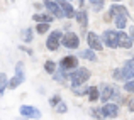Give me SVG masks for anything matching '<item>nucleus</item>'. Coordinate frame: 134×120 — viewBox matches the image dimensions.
Here are the masks:
<instances>
[{
	"instance_id": "1",
	"label": "nucleus",
	"mask_w": 134,
	"mask_h": 120,
	"mask_svg": "<svg viewBox=\"0 0 134 120\" xmlns=\"http://www.w3.org/2000/svg\"><path fill=\"white\" fill-rule=\"evenodd\" d=\"M109 15L112 17V20H114L115 27H117L119 31L124 29L126 26H127V19H129V12L127 9H126L124 5H121V3H114V5L109 9Z\"/></svg>"
},
{
	"instance_id": "2",
	"label": "nucleus",
	"mask_w": 134,
	"mask_h": 120,
	"mask_svg": "<svg viewBox=\"0 0 134 120\" xmlns=\"http://www.w3.org/2000/svg\"><path fill=\"white\" fill-rule=\"evenodd\" d=\"M90 69L87 68H82V66H78V68L75 69V71H71V75H70V80H71V85L73 86H78V85H83L85 81H88L90 78Z\"/></svg>"
},
{
	"instance_id": "3",
	"label": "nucleus",
	"mask_w": 134,
	"mask_h": 120,
	"mask_svg": "<svg viewBox=\"0 0 134 120\" xmlns=\"http://www.w3.org/2000/svg\"><path fill=\"white\" fill-rule=\"evenodd\" d=\"M24 80H26V75H24V63L19 61V63L15 64V76L7 81V88H10V90H15L19 85L24 83Z\"/></svg>"
},
{
	"instance_id": "4",
	"label": "nucleus",
	"mask_w": 134,
	"mask_h": 120,
	"mask_svg": "<svg viewBox=\"0 0 134 120\" xmlns=\"http://www.w3.org/2000/svg\"><path fill=\"white\" fill-rule=\"evenodd\" d=\"M100 39H102V44H105L107 47H110V49L119 47V44H117L119 32H117V31H114V29H107V31H104V34H102Z\"/></svg>"
},
{
	"instance_id": "5",
	"label": "nucleus",
	"mask_w": 134,
	"mask_h": 120,
	"mask_svg": "<svg viewBox=\"0 0 134 120\" xmlns=\"http://www.w3.org/2000/svg\"><path fill=\"white\" fill-rule=\"evenodd\" d=\"M61 44L65 46V47H68V49H78V46H80L78 34H75L73 31L65 32V34H63V37H61Z\"/></svg>"
},
{
	"instance_id": "6",
	"label": "nucleus",
	"mask_w": 134,
	"mask_h": 120,
	"mask_svg": "<svg viewBox=\"0 0 134 120\" xmlns=\"http://www.w3.org/2000/svg\"><path fill=\"white\" fill-rule=\"evenodd\" d=\"M61 37H63V31H53L51 34H49L48 41H46V47L49 49V51H58V47L61 46Z\"/></svg>"
},
{
	"instance_id": "7",
	"label": "nucleus",
	"mask_w": 134,
	"mask_h": 120,
	"mask_svg": "<svg viewBox=\"0 0 134 120\" xmlns=\"http://www.w3.org/2000/svg\"><path fill=\"white\" fill-rule=\"evenodd\" d=\"M43 5H44V9L48 10L53 17H54V19H65L63 10H61V7H59L58 2H54V0H44Z\"/></svg>"
},
{
	"instance_id": "8",
	"label": "nucleus",
	"mask_w": 134,
	"mask_h": 120,
	"mask_svg": "<svg viewBox=\"0 0 134 120\" xmlns=\"http://www.w3.org/2000/svg\"><path fill=\"white\" fill-rule=\"evenodd\" d=\"M59 68L65 69V71H73V69L78 68V58L76 56H65V58L59 61Z\"/></svg>"
},
{
	"instance_id": "9",
	"label": "nucleus",
	"mask_w": 134,
	"mask_h": 120,
	"mask_svg": "<svg viewBox=\"0 0 134 120\" xmlns=\"http://www.w3.org/2000/svg\"><path fill=\"white\" fill-rule=\"evenodd\" d=\"M100 112H102V117L104 118H115L119 115V107L115 103H104Z\"/></svg>"
},
{
	"instance_id": "10",
	"label": "nucleus",
	"mask_w": 134,
	"mask_h": 120,
	"mask_svg": "<svg viewBox=\"0 0 134 120\" xmlns=\"http://www.w3.org/2000/svg\"><path fill=\"white\" fill-rule=\"evenodd\" d=\"M87 42H88V47L93 49V51H102L104 49L102 39L95 32H87Z\"/></svg>"
},
{
	"instance_id": "11",
	"label": "nucleus",
	"mask_w": 134,
	"mask_h": 120,
	"mask_svg": "<svg viewBox=\"0 0 134 120\" xmlns=\"http://www.w3.org/2000/svg\"><path fill=\"white\" fill-rule=\"evenodd\" d=\"M19 112L22 117H27V118H41V112L36 107H31V105H22Z\"/></svg>"
},
{
	"instance_id": "12",
	"label": "nucleus",
	"mask_w": 134,
	"mask_h": 120,
	"mask_svg": "<svg viewBox=\"0 0 134 120\" xmlns=\"http://www.w3.org/2000/svg\"><path fill=\"white\" fill-rule=\"evenodd\" d=\"M59 7H61V10H63V15H65V19H75V14H76V10L73 9V5L68 2V0H59Z\"/></svg>"
},
{
	"instance_id": "13",
	"label": "nucleus",
	"mask_w": 134,
	"mask_h": 120,
	"mask_svg": "<svg viewBox=\"0 0 134 120\" xmlns=\"http://www.w3.org/2000/svg\"><path fill=\"white\" fill-rule=\"evenodd\" d=\"M98 91H100V98H98V100H102L104 103H107V101H110V98H112V91H114V85L102 83V88H100Z\"/></svg>"
},
{
	"instance_id": "14",
	"label": "nucleus",
	"mask_w": 134,
	"mask_h": 120,
	"mask_svg": "<svg viewBox=\"0 0 134 120\" xmlns=\"http://www.w3.org/2000/svg\"><path fill=\"white\" fill-rule=\"evenodd\" d=\"M75 19L78 22V26L82 27V31H87V27H88V14H87V10H78L75 14Z\"/></svg>"
},
{
	"instance_id": "15",
	"label": "nucleus",
	"mask_w": 134,
	"mask_h": 120,
	"mask_svg": "<svg viewBox=\"0 0 134 120\" xmlns=\"http://www.w3.org/2000/svg\"><path fill=\"white\" fill-rule=\"evenodd\" d=\"M117 44H119V47L131 49L132 46H134V42H132V39H131V37H129V34H126V32H119V39H117Z\"/></svg>"
},
{
	"instance_id": "16",
	"label": "nucleus",
	"mask_w": 134,
	"mask_h": 120,
	"mask_svg": "<svg viewBox=\"0 0 134 120\" xmlns=\"http://www.w3.org/2000/svg\"><path fill=\"white\" fill-rule=\"evenodd\" d=\"M53 78H54L56 81H59L61 85H65L66 81H68L70 76H68V73H66L65 69H61V68H59V69H56V71L53 73Z\"/></svg>"
},
{
	"instance_id": "17",
	"label": "nucleus",
	"mask_w": 134,
	"mask_h": 120,
	"mask_svg": "<svg viewBox=\"0 0 134 120\" xmlns=\"http://www.w3.org/2000/svg\"><path fill=\"white\" fill-rule=\"evenodd\" d=\"M32 19H34V22H46V24H51L53 20H54V17H53L51 14H34Z\"/></svg>"
},
{
	"instance_id": "18",
	"label": "nucleus",
	"mask_w": 134,
	"mask_h": 120,
	"mask_svg": "<svg viewBox=\"0 0 134 120\" xmlns=\"http://www.w3.org/2000/svg\"><path fill=\"white\" fill-rule=\"evenodd\" d=\"M122 68H124L127 78L132 80V78H134V59H127V61L124 63V66H122Z\"/></svg>"
},
{
	"instance_id": "19",
	"label": "nucleus",
	"mask_w": 134,
	"mask_h": 120,
	"mask_svg": "<svg viewBox=\"0 0 134 120\" xmlns=\"http://www.w3.org/2000/svg\"><path fill=\"white\" fill-rule=\"evenodd\" d=\"M112 76H114V80L115 81H127V75H126V71H124V68H117V69H114V73H112Z\"/></svg>"
},
{
	"instance_id": "20",
	"label": "nucleus",
	"mask_w": 134,
	"mask_h": 120,
	"mask_svg": "<svg viewBox=\"0 0 134 120\" xmlns=\"http://www.w3.org/2000/svg\"><path fill=\"white\" fill-rule=\"evenodd\" d=\"M80 58L83 59H88V61H97V56H95V51L93 49H83V51H80Z\"/></svg>"
},
{
	"instance_id": "21",
	"label": "nucleus",
	"mask_w": 134,
	"mask_h": 120,
	"mask_svg": "<svg viewBox=\"0 0 134 120\" xmlns=\"http://www.w3.org/2000/svg\"><path fill=\"white\" fill-rule=\"evenodd\" d=\"M20 37L24 39V42H32V37H34V29H31V27L24 29L22 32H20Z\"/></svg>"
},
{
	"instance_id": "22",
	"label": "nucleus",
	"mask_w": 134,
	"mask_h": 120,
	"mask_svg": "<svg viewBox=\"0 0 134 120\" xmlns=\"http://www.w3.org/2000/svg\"><path fill=\"white\" fill-rule=\"evenodd\" d=\"M88 100L90 101H97L98 98H100V91H98V88L97 86H92V88H88Z\"/></svg>"
},
{
	"instance_id": "23",
	"label": "nucleus",
	"mask_w": 134,
	"mask_h": 120,
	"mask_svg": "<svg viewBox=\"0 0 134 120\" xmlns=\"http://www.w3.org/2000/svg\"><path fill=\"white\" fill-rule=\"evenodd\" d=\"M71 91H73L75 95H78V97H83V95L88 93V88L83 86V85H78V86H73V88H71Z\"/></svg>"
},
{
	"instance_id": "24",
	"label": "nucleus",
	"mask_w": 134,
	"mask_h": 120,
	"mask_svg": "<svg viewBox=\"0 0 134 120\" xmlns=\"http://www.w3.org/2000/svg\"><path fill=\"white\" fill-rule=\"evenodd\" d=\"M44 71L48 73V75H53V73L56 71V63L51 61V59H48V61L44 63Z\"/></svg>"
},
{
	"instance_id": "25",
	"label": "nucleus",
	"mask_w": 134,
	"mask_h": 120,
	"mask_svg": "<svg viewBox=\"0 0 134 120\" xmlns=\"http://www.w3.org/2000/svg\"><path fill=\"white\" fill-rule=\"evenodd\" d=\"M34 31H37V34H46L49 31V24H46V22H36V29Z\"/></svg>"
},
{
	"instance_id": "26",
	"label": "nucleus",
	"mask_w": 134,
	"mask_h": 120,
	"mask_svg": "<svg viewBox=\"0 0 134 120\" xmlns=\"http://www.w3.org/2000/svg\"><path fill=\"white\" fill-rule=\"evenodd\" d=\"M7 75L5 73H0V95H3V91H5V88H7Z\"/></svg>"
},
{
	"instance_id": "27",
	"label": "nucleus",
	"mask_w": 134,
	"mask_h": 120,
	"mask_svg": "<svg viewBox=\"0 0 134 120\" xmlns=\"http://www.w3.org/2000/svg\"><path fill=\"white\" fill-rule=\"evenodd\" d=\"M121 90H119L117 85H114V91H112V98L110 100H115V101H121Z\"/></svg>"
},
{
	"instance_id": "28",
	"label": "nucleus",
	"mask_w": 134,
	"mask_h": 120,
	"mask_svg": "<svg viewBox=\"0 0 134 120\" xmlns=\"http://www.w3.org/2000/svg\"><path fill=\"white\" fill-rule=\"evenodd\" d=\"M88 2L93 5V10H95V12H98V10L102 9V5H104L105 0H88Z\"/></svg>"
},
{
	"instance_id": "29",
	"label": "nucleus",
	"mask_w": 134,
	"mask_h": 120,
	"mask_svg": "<svg viewBox=\"0 0 134 120\" xmlns=\"http://www.w3.org/2000/svg\"><path fill=\"white\" fill-rule=\"evenodd\" d=\"M124 90H126V91H129V93H134V78H132V80H127V81H126V85H124Z\"/></svg>"
},
{
	"instance_id": "30",
	"label": "nucleus",
	"mask_w": 134,
	"mask_h": 120,
	"mask_svg": "<svg viewBox=\"0 0 134 120\" xmlns=\"http://www.w3.org/2000/svg\"><path fill=\"white\" fill-rule=\"evenodd\" d=\"M54 108H56V112H58V113H65V112L68 110V107H66V103H65V101H59V103L56 105Z\"/></svg>"
},
{
	"instance_id": "31",
	"label": "nucleus",
	"mask_w": 134,
	"mask_h": 120,
	"mask_svg": "<svg viewBox=\"0 0 134 120\" xmlns=\"http://www.w3.org/2000/svg\"><path fill=\"white\" fill-rule=\"evenodd\" d=\"M90 115H92L93 118H104V117H102L100 108H92V110H90Z\"/></svg>"
},
{
	"instance_id": "32",
	"label": "nucleus",
	"mask_w": 134,
	"mask_h": 120,
	"mask_svg": "<svg viewBox=\"0 0 134 120\" xmlns=\"http://www.w3.org/2000/svg\"><path fill=\"white\" fill-rule=\"evenodd\" d=\"M59 101H61V98H59V95H54V97H53L51 100H49V105H51V107H56V105H58Z\"/></svg>"
},
{
	"instance_id": "33",
	"label": "nucleus",
	"mask_w": 134,
	"mask_h": 120,
	"mask_svg": "<svg viewBox=\"0 0 134 120\" xmlns=\"http://www.w3.org/2000/svg\"><path fill=\"white\" fill-rule=\"evenodd\" d=\"M127 107H129V112H132V113H134V98H131V100H129Z\"/></svg>"
},
{
	"instance_id": "34",
	"label": "nucleus",
	"mask_w": 134,
	"mask_h": 120,
	"mask_svg": "<svg viewBox=\"0 0 134 120\" xmlns=\"http://www.w3.org/2000/svg\"><path fill=\"white\" fill-rule=\"evenodd\" d=\"M129 37L132 39V42H134V26H131L129 27Z\"/></svg>"
},
{
	"instance_id": "35",
	"label": "nucleus",
	"mask_w": 134,
	"mask_h": 120,
	"mask_svg": "<svg viewBox=\"0 0 134 120\" xmlns=\"http://www.w3.org/2000/svg\"><path fill=\"white\" fill-rule=\"evenodd\" d=\"M34 7H36V9H37V10H39V9H43V7H44V5H43V3H34Z\"/></svg>"
},
{
	"instance_id": "36",
	"label": "nucleus",
	"mask_w": 134,
	"mask_h": 120,
	"mask_svg": "<svg viewBox=\"0 0 134 120\" xmlns=\"http://www.w3.org/2000/svg\"><path fill=\"white\" fill-rule=\"evenodd\" d=\"M78 5H80V7H83V5H85V0H78Z\"/></svg>"
},
{
	"instance_id": "37",
	"label": "nucleus",
	"mask_w": 134,
	"mask_h": 120,
	"mask_svg": "<svg viewBox=\"0 0 134 120\" xmlns=\"http://www.w3.org/2000/svg\"><path fill=\"white\" fill-rule=\"evenodd\" d=\"M112 2H121V0H112Z\"/></svg>"
},
{
	"instance_id": "38",
	"label": "nucleus",
	"mask_w": 134,
	"mask_h": 120,
	"mask_svg": "<svg viewBox=\"0 0 134 120\" xmlns=\"http://www.w3.org/2000/svg\"><path fill=\"white\" fill-rule=\"evenodd\" d=\"M54 2H59V0H54Z\"/></svg>"
},
{
	"instance_id": "39",
	"label": "nucleus",
	"mask_w": 134,
	"mask_h": 120,
	"mask_svg": "<svg viewBox=\"0 0 134 120\" xmlns=\"http://www.w3.org/2000/svg\"><path fill=\"white\" fill-rule=\"evenodd\" d=\"M68 2H71V0H68Z\"/></svg>"
},
{
	"instance_id": "40",
	"label": "nucleus",
	"mask_w": 134,
	"mask_h": 120,
	"mask_svg": "<svg viewBox=\"0 0 134 120\" xmlns=\"http://www.w3.org/2000/svg\"><path fill=\"white\" fill-rule=\"evenodd\" d=\"M132 59H134V56H132Z\"/></svg>"
}]
</instances>
